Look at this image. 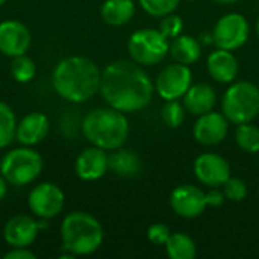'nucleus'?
I'll return each mask as SVG.
<instances>
[{"mask_svg": "<svg viewBox=\"0 0 259 259\" xmlns=\"http://www.w3.org/2000/svg\"><path fill=\"white\" fill-rule=\"evenodd\" d=\"M155 87L147 73L135 61H114L105 67L100 79V94L108 106L124 114L144 109Z\"/></svg>", "mask_w": 259, "mask_h": 259, "instance_id": "f257e3e1", "label": "nucleus"}, {"mask_svg": "<svg viewBox=\"0 0 259 259\" xmlns=\"http://www.w3.org/2000/svg\"><path fill=\"white\" fill-rule=\"evenodd\" d=\"M102 73L94 61L85 56H68L52 71V87L65 102L83 103L100 91Z\"/></svg>", "mask_w": 259, "mask_h": 259, "instance_id": "f03ea898", "label": "nucleus"}, {"mask_svg": "<svg viewBox=\"0 0 259 259\" xmlns=\"http://www.w3.org/2000/svg\"><path fill=\"white\" fill-rule=\"evenodd\" d=\"M80 129L83 137L96 147L103 150H115L121 147L129 135V121L124 112L114 108H97L90 111Z\"/></svg>", "mask_w": 259, "mask_h": 259, "instance_id": "7ed1b4c3", "label": "nucleus"}, {"mask_svg": "<svg viewBox=\"0 0 259 259\" xmlns=\"http://www.w3.org/2000/svg\"><path fill=\"white\" fill-rule=\"evenodd\" d=\"M61 240L62 252L74 256H87L102 246L103 228L94 215L83 211H73L61 223Z\"/></svg>", "mask_w": 259, "mask_h": 259, "instance_id": "20e7f679", "label": "nucleus"}, {"mask_svg": "<svg viewBox=\"0 0 259 259\" xmlns=\"http://www.w3.org/2000/svg\"><path fill=\"white\" fill-rule=\"evenodd\" d=\"M42 167V156L29 146L12 149L0 159V173L12 187L32 184L41 175Z\"/></svg>", "mask_w": 259, "mask_h": 259, "instance_id": "39448f33", "label": "nucleus"}, {"mask_svg": "<svg viewBox=\"0 0 259 259\" xmlns=\"http://www.w3.org/2000/svg\"><path fill=\"white\" fill-rule=\"evenodd\" d=\"M225 117L234 123H249L259 114V88L252 82H237L223 96L222 102Z\"/></svg>", "mask_w": 259, "mask_h": 259, "instance_id": "423d86ee", "label": "nucleus"}, {"mask_svg": "<svg viewBox=\"0 0 259 259\" xmlns=\"http://www.w3.org/2000/svg\"><path fill=\"white\" fill-rule=\"evenodd\" d=\"M168 38L156 29H141L131 35L127 41V52L140 65L159 64L168 53Z\"/></svg>", "mask_w": 259, "mask_h": 259, "instance_id": "0eeeda50", "label": "nucleus"}, {"mask_svg": "<svg viewBox=\"0 0 259 259\" xmlns=\"http://www.w3.org/2000/svg\"><path fill=\"white\" fill-rule=\"evenodd\" d=\"M65 205L64 191L52 182H42L35 185L27 197L29 211L42 220L56 217Z\"/></svg>", "mask_w": 259, "mask_h": 259, "instance_id": "6e6552de", "label": "nucleus"}, {"mask_svg": "<svg viewBox=\"0 0 259 259\" xmlns=\"http://www.w3.org/2000/svg\"><path fill=\"white\" fill-rule=\"evenodd\" d=\"M249 33H250V29H249V23L246 17L241 14L232 12V14L223 15L215 23L214 30H212V38H214V44L219 49L232 52L244 46V42L249 38Z\"/></svg>", "mask_w": 259, "mask_h": 259, "instance_id": "1a4fd4ad", "label": "nucleus"}, {"mask_svg": "<svg viewBox=\"0 0 259 259\" xmlns=\"http://www.w3.org/2000/svg\"><path fill=\"white\" fill-rule=\"evenodd\" d=\"M193 74L185 64L167 65L156 77L155 90L164 100H179L191 87Z\"/></svg>", "mask_w": 259, "mask_h": 259, "instance_id": "9d476101", "label": "nucleus"}, {"mask_svg": "<svg viewBox=\"0 0 259 259\" xmlns=\"http://www.w3.org/2000/svg\"><path fill=\"white\" fill-rule=\"evenodd\" d=\"M49 226L47 220H35L30 215L18 214L11 217L3 228V238L9 247H29L38 237L41 229Z\"/></svg>", "mask_w": 259, "mask_h": 259, "instance_id": "9b49d317", "label": "nucleus"}, {"mask_svg": "<svg viewBox=\"0 0 259 259\" xmlns=\"http://www.w3.org/2000/svg\"><path fill=\"white\" fill-rule=\"evenodd\" d=\"M171 209L184 219H196L208 206L206 193L194 185H179L170 196Z\"/></svg>", "mask_w": 259, "mask_h": 259, "instance_id": "f8f14e48", "label": "nucleus"}, {"mask_svg": "<svg viewBox=\"0 0 259 259\" xmlns=\"http://www.w3.org/2000/svg\"><path fill=\"white\" fill-rule=\"evenodd\" d=\"M194 175L203 185L217 188L231 178V165L217 153H202L194 161Z\"/></svg>", "mask_w": 259, "mask_h": 259, "instance_id": "ddd939ff", "label": "nucleus"}, {"mask_svg": "<svg viewBox=\"0 0 259 259\" xmlns=\"http://www.w3.org/2000/svg\"><path fill=\"white\" fill-rule=\"evenodd\" d=\"M32 42V35L26 24L18 20L0 23V53L8 58L26 55Z\"/></svg>", "mask_w": 259, "mask_h": 259, "instance_id": "4468645a", "label": "nucleus"}, {"mask_svg": "<svg viewBox=\"0 0 259 259\" xmlns=\"http://www.w3.org/2000/svg\"><path fill=\"white\" fill-rule=\"evenodd\" d=\"M229 131V120L225 114L209 111L199 115L193 127V135L197 143L203 146H215L222 143Z\"/></svg>", "mask_w": 259, "mask_h": 259, "instance_id": "2eb2a0df", "label": "nucleus"}, {"mask_svg": "<svg viewBox=\"0 0 259 259\" xmlns=\"http://www.w3.org/2000/svg\"><path fill=\"white\" fill-rule=\"evenodd\" d=\"M109 170V155L100 147H88L79 153L74 162V171L80 181L94 182L102 179Z\"/></svg>", "mask_w": 259, "mask_h": 259, "instance_id": "dca6fc26", "label": "nucleus"}, {"mask_svg": "<svg viewBox=\"0 0 259 259\" xmlns=\"http://www.w3.org/2000/svg\"><path fill=\"white\" fill-rule=\"evenodd\" d=\"M50 131V121L42 112H29L18 123L15 131V140L21 146L33 147L39 144Z\"/></svg>", "mask_w": 259, "mask_h": 259, "instance_id": "f3484780", "label": "nucleus"}, {"mask_svg": "<svg viewBox=\"0 0 259 259\" xmlns=\"http://www.w3.org/2000/svg\"><path fill=\"white\" fill-rule=\"evenodd\" d=\"M208 71L214 80L229 83L238 74V61L231 50L217 49L208 56Z\"/></svg>", "mask_w": 259, "mask_h": 259, "instance_id": "a211bd4d", "label": "nucleus"}, {"mask_svg": "<svg viewBox=\"0 0 259 259\" xmlns=\"http://www.w3.org/2000/svg\"><path fill=\"white\" fill-rule=\"evenodd\" d=\"M217 94L214 88L208 83H197L191 85L184 96V106L191 115H202L215 106Z\"/></svg>", "mask_w": 259, "mask_h": 259, "instance_id": "6ab92c4d", "label": "nucleus"}, {"mask_svg": "<svg viewBox=\"0 0 259 259\" xmlns=\"http://www.w3.org/2000/svg\"><path fill=\"white\" fill-rule=\"evenodd\" d=\"M100 15L108 26H124L135 15V3L134 0H105Z\"/></svg>", "mask_w": 259, "mask_h": 259, "instance_id": "aec40b11", "label": "nucleus"}, {"mask_svg": "<svg viewBox=\"0 0 259 259\" xmlns=\"http://www.w3.org/2000/svg\"><path fill=\"white\" fill-rule=\"evenodd\" d=\"M168 53L176 62L191 65L200 58L202 53L200 41L191 35H179L173 38V41L170 42Z\"/></svg>", "mask_w": 259, "mask_h": 259, "instance_id": "412c9836", "label": "nucleus"}, {"mask_svg": "<svg viewBox=\"0 0 259 259\" xmlns=\"http://www.w3.org/2000/svg\"><path fill=\"white\" fill-rule=\"evenodd\" d=\"M109 170L121 178H132L141 171V159L127 149H115L109 155Z\"/></svg>", "mask_w": 259, "mask_h": 259, "instance_id": "4be33fe9", "label": "nucleus"}, {"mask_svg": "<svg viewBox=\"0 0 259 259\" xmlns=\"http://www.w3.org/2000/svg\"><path fill=\"white\" fill-rule=\"evenodd\" d=\"M165 250L170 259H194L197 255L194 240L184 232L171 234L165 243Z\"/></svg>", "mask_w": 259, "mask_h": 259, "instance_id": "5701e85b", "label": "nucleus"}, {"mask_svg": "<svg viewBox=\"0 0 259 259\" xmlns=\"http://www.w3.org/2000/svg\"><path fill=\"white\" fill-rule=\"evenodd\" d=\"M17 118L12 108L0 100V149H6L15 140Z\"/></svg>", "mask_w": 259, "mask_h": 259, "instance_id": "b1692460", "label": "nucleus"}, {"mask_svg": "<svg viewBox=\"0 0 259 259\" xmlns=\"http://www.w3.org/2000/svg\"><path fill=\"white\" fill-rule=\"evenodd\" d=\"M235 140L241 150L247 153H259V127L250 121L238 124L235 131Z\"/></svg>", "mask_w": 259, "mask_h": 259, "instance_id": "393cba45", "label": "nucleus"}, {"mask_svg": "<svg viewBox=\"0 0 259 259\" xmlns=\"http://www.w3.org/2000/svg\"><path fill=\"white\" fill-rule=\"evenodd\" d=\"M11 74L20 83L30 82L36 74V65L32 58L27 55H20L12 58L11 61Z\"/></svg>", "mask_w": 259, "mask_h": 259, "instance_id": "a878e982", "label": "nucleus"}, {"mask_svg": "<svg viewBox=\"0 0 259 259\" xmlns=\"http://www.w3.org/2000/svg\"><path fill=\"white\" fill-rule=\"evenodd\" d=\"M185 106L178 102V100H167V103L162 106V120L164 123L171 127V129H176L179 127L184 120H185Z\"/></svg>", "mask_w": 259, "mask_h": 259, "instance_id": "bb28decb", "label": "nucleus"}, {"mask_svg": "<svg viewBox=\"0 0 259 259\" xmlns=\"http://www.w3.org/2000/svg\"><path fill=\"white\" fill-rule=\"evenodd\" d=\"M181 0H140L141 8L152 17H165L173 14Z\"/></svg>", "mask_w": 259, "mask_h": 259, "instance_id": "cd10ccee", "label": "nucleus"}, {"mask_svg": "<svg viewBox=\"0 0 259 259\" xmlns=\"http://www.w3.org/2000/svg\"><path fill=\"white\" fill-rule=\"evenodd\" d=\"M223 194L228 200L231 202H241L246 199L247 196V187L244 184V181L238 179V178H229L225 184H223Z\"/></svg>", "mask_w": 259, "mask_h": 259, "instance_id": "c85d7f7f", "label": "nucleus"}, {"mask_svg": "<svg viewBox=\"0 0 259 259\" xmlns=\"http://www.w3.org/2000/svg\"><path fill=\"white\" fill-rule=\"evenodd\" d=\"M182 29H184V20L179 15H175V14H168V15L162 17L161 24H159V30L168 39H173V38L179 36Z\"/></svg>", "mask_w": 259, "mask_h": 259, "instance_id": "c756f323", "label": "nucleus"}, {"mask_svg": "<svg viewBox=\"0 0 259 259\" xmlns=\"http://www.w3.org/2000/svg\"><path fill=\"white\" fill-rule=\"evenodd\" d=\"M170 235H171V232H170L168 226H165L162 223H155V225H152L147 229V238H149V241L153 243V244H156V246H162V244L165 246V243H167V240H168Z\"/></svg>", "mask_w": 259, "mask_h": 259, "instance_id": "7c9ffc66", "label": "nucleus"}, {"mask_svg": "<svg viewBox=\"0 0 259 259\" xmlns=\"http://www.w3.org/2000/svg\"><path fill=\"white\" fill-rule=\"evenodd\" d=\"M5 259H35L36 255L29 250L27 247H12L9 252L5 253Z\"/></svg>", "mask_w": 259, "mask_h": 259, "instance_id": "2f4dec72", "label": "nucleus"}, {"mask_svg": "<svg viewBox=\"0 0 259 259\" xmlns=\"http://www.w3.org/2000/svg\"><path fill=\"white\" fill-rule=\"evenodd\" d=\"M206 199H208V205H211V206H220V205H223V202H225V194L220 191V190H211L209 193H206Z\"/></svg>", "mask_w": 259, "mask_h": 259, "instance_id": "473e14b6", "label": "nucleus"}, {"mask_svg": "<svg viewBox=\"0 0 259 259\" xmlns=\"http://www.w3.org/2000/svg\"><path fill=\"white\" fill-rule=\"evenodd\" d=\"M6 193H8V181H6V179L2 176V173H0V202L5 199Z\"/></svg>", "mask_w": 259, "mask_h": 259, "instance_id": "72a5a7b5", "label": "nucleus"}, {"mask_svg": "<svg viewBox=\"0 0 259 259\" xmlns=\"http://www.w3.org/2000/svg\"><path fill=\"white\" fill-rule=\"evenodd\" d=\"M215 3H220V5H231V3H237L240 0H214Z\"/></svg>", "mask_w": 259, "mask_h": 259, "instance_id": "f704fd0d", "label": "nucleus"}, {"mask_svg": "<svg viewBox=\"0 0 259 259\" xmlns=\"http://www.w3.org/2000/svg\"><path fill=\"white\" fill-rule=\"evenodd\" d=\"M256 32H258V36H259V18H258V23H256Z\"/></svg>", "mask_w": 259, "mask_h": 259, "instance_id": "c9c22d12", "label": "nucleus"}, {"mask_svg": "<svg viewBox=\"0 0 259 259\" xmlns=\"http://www.w3.org/2000/svg\"><path fill=\"white\" fill-rule=\"evenodd\" d=\"M6 2H8V0H0V6H2V5H5Z\"/></svg>", "mask_w": 259, "mask_h": 259, "instance_id": "e433bc0d", "label": "nucleus"}, {"mask_svg": "<svg viewBox=\"0 0 259 259\" xmlns=\"http://www.w3.org/2000/svg\"><path fill=\"white\" fill-rule=\"evenodd\" d=\"M190 2H194V0H190Z\"/></svg>", "mask_w": 259, "mask_h": 259, "instance_id": "4c0bfd02", "label": "nucleus"}, {"mask_svg": "<svg viewBox=\"0 0 259 259\" xmlns=\"http://www.w3.org/2000/svg\"><path fill=\"white\" fill-rule=\"evenodd\" d=\"M258 193H259V190H258Z\"/></svg>", "mask_w": 259, "mask_h": 259, "instance_id": "58836bf2", "label": "nucleus"}]
</instances>
